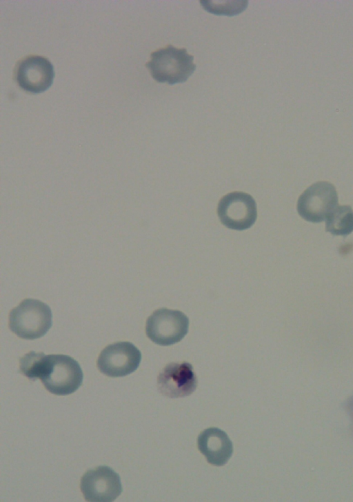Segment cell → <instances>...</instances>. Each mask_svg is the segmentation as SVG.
I'll return each mask as SVG.
<instances>
[{"mask_svg":"<svg viewBox=\"0 0 353 502\" xmlns=\"http://www.w3.org/2000/svg\"><path fill=\"white\" fill-rule=\"evenodd\" d=\"M188 328V318L182 312L161 308L148 317L145 332L154 343L166 346L180 341L187 334Z\"/></svg>","mask_w":353,"mask_h":502,"instance_id":"obj_4","label":"cell"},{"mask_svg":"<svg viewBox=\"0 0 353 502\" xmlns=\"http://www.w3.org/2000/svg\"><path fill=\"white\" fill-rule=\"evenodd\" d=\"M336 206L338 194L336 188L327 181H319L311 185L297 201L299 215L312 223L323 221Z\"/></svg>","mask_w":353,"mask_h":502,"instance_id":"obj_5","label":"cell"},{"mask_svg":"<svg viewBox=\"0 0 353 502\" xmlns=\"http://www.w3.org/2000/svg\"><path fill=\"white\" fill-rule=\"evenodd\" d=\"M39 379L50 392L68 395L81 386L83 372L77 361L68 355H45Z\"/></svg>","mask_w":353,"mask_h":502,"instance_id":"obj_1","label":"cell"},{"mask_svg":"<svg viewBox=\"0 0 353 502\" xmlns=\"http://www.w3.org/2000/svg\"><path fill=\"white\" fill-rule=\"evenodd\" d=\"M193 60L185 48L168 45L152 52L146 66L156 81L172 85L185 81L194 72Z\"/></svg>","mask_w":353,"mask_h":502,"instance_id":"obj_2","label":"cell"},{"mask_svg":"<svg viewBox=\"0 0 353 502\" xmlns=\"http://www.w3.org/2000/svg\"><path fill=\"white\" fill-rule=\"evenodd\" d=\"M54 73L52 63L41 56H30L22 60L17 69V81L24 90L42 92L51 86Z\"/></svg>","mask_w":353,"mask_h":502,"instance_id":"obj_10","label":"cell"},{"mask_svg":"<svg viewBox=\"0 0 353 502\" xmlns=\"http://www.w3.org/2000/svg\"><path fill=\"white\" fill-rule=\"evenodd\" d=\"M217 214L221 223L227 228L244 230L250 228L256 221V203L247 193L231 192L220 200Z\"/></svg>","mask_w":353,"mask_h":502,"instance_id":"obj_6","label":"cell"},{"mask_svg":"<svg viewBox=\"0 0 353 502\" xmlns=\"http://www.w3.org/2000/svg\"><path fill=\"white\" fill-rule=\"evenodd\" d=\"M141 360L139 350L132 343L117 342L105 347L97 360L99 370L111 377L124 376L134 372Z\"/></svg>","mask_w":353,"mask_h":502,"instance_id":"obj_7","label":"cell"},{"mask_svg":"<svg viewBox=\"0 0 353 502\" xmlns=\"http://www.w3.org/2000/svg\"><path fill=\"white\" fill-rule=\"evenodd\" d=\"M81 491L90 502H111L121 494L122 487L119 474L108 466L90 470L81 479Z\"/></svg>","mask_w":353,"mask_h":502,"instance_id":"obj_8","label":"cell"},{"mask_svg":"<svg viewBox=\"0 0 353 502\" xmlns=\"http://www.w3.org/2000/svg\"><path fill=\"white\" fill-rule=\"evenodd\" d=\"M157 385L160 392L168 397H185L196 390L197 379L190 363H171L160 372Z\"/></svg>","mask_w":353,"mask_h":502,"instance_id":"obj_9","label":"cell"},{"mask_svg":"<svg viewBox=\"0 0 353 502\" xmlns=\"http://www.w3.org/2000/svg\"><path fill=\"white\" fill-rule=\"evenodd\" d=\"M203 6L209 12L216 14L233 15L241 12L246 7L248 1H232V3H215L212 1H201Z\"/></svg>","mask_w":353,"mask_h":502,"instance_id":"obj_14","label":"cell"},{"mask_svg":"<svg viewBox=\"0 0 353 502\" xmlns=\"http://www.w3.org/2000/svg\"><path fill=\"white\" fill-rule=\"evenodd\" d=\"M198 448L208 462L222 466L230 459L233 445L227 434L217 428L203 430L198 437Z\"/></svg>","mask_w":353,"mask_h":502,"instance_id":"obj_11","label":"cell"},{"mask_svg":"<svg viewBox=\"0 0 353 502\" xmlns=\"http://www.w3.org/2000/svg\"><path fill=\"white\" fill-rule=\"evenodd\" d=\"M46 354L31 351L26 354L19 361L21 372L30 380L38 379L39 371L42 360Z\"/></svg>","mask_w":353,"mask_h":502,"instance_id":"obj_13","label":"cell"},{"mask_svg":"<svg viewBox=\"0 0 353 502\" xmlns=\"http://www.w3.org/2000/svg\"><path fill=\"white\" fill-rule=\"evenodd\" d=\"M325 230L333 235L347 236L353 232V210L350 205H338L326 218Z\"/></svg>","mask_w":353,"mask_h":502,"instance_id":"obj_12","label":"cell"},{"mask_svg":"<svg viewBox=\"0 0 353 502\" xmlns=\"http://www.w3.org/2000/svg\"><path fill=\"white\" fill-rule=\"evenodd\" d=\"M51 325L50 307L37 299L23 300L9 314L10 329L22 339L40 338L46 334Z\"/></svg>","mask_w":353,"mask_h":502,"instance_id":"obj_3","label":"cell"}]
</instances>
